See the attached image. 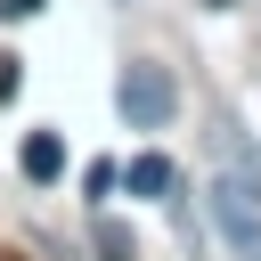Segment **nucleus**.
I'll use <instances>...</instances> for the list:
<instances>
[{
    "instance_id": "nucleus-9",
    "label": "nucleus",
    "mask_w": 261,
    "mask_h": 261,
    "mask_svg": "<svg viewBox=\"0 0 261 261\" xmlns=\"http://www.w3.org/2000/svg\"><path fill=\"white\" fill-rule=\"evenodd\" d=\"M204 8H237V0H204Z\"/></svg>"
},
{
    "instance_id": "nucleus-6",
    "label": "nucleus",
    "mask_w": 261,
    "mask_h": 261,
    "mask_svg": "<svg viewBox=\"0 0 261 261\" xmlns=\"http://www.w3.org/2000/svg\"><path fill=\"white\" fill-rule=\"evenodd\" d=\"M82 188H90V196H114V188H122V171H114V163H90V171H82Z\"/></svg>"
},
{
    "instance_id": "nucleus-8",
    "label": "nucleus",
    "mask_w": 261,
    "mask_h": 261,
    "mask_svg": "<svg viewBox=\"0 0 261 261\" xmlns=\"http://www.w3.org/2000/svg\"><path fill=\"white\" fill-rule=\"evenodd\" d=\"M16 16H41V0H0V24H16Z\"/></svg>"
},
{
    "instance_id": "nucleus-2",
    "label": "nucleus",
    "mask_w": 261,
    "mask_h": 261,
    "mask_svg": "<svg viewBox=\"0 0 261 261\" xmlns=\"http://www.w3.org/2000/svg\"><path fill=\"white\" fill-rule=\"evenodd\" d=\"M114 106H122V122H130V130H163V122L179 114V90H171V73H163V65H130V73H122V90H114Z\"/></svg>"
},
{
    "instance_id": "nucleus-7",
    "label": "nucleus",
    "mask_w": 261,
    "mask_h": 261,
    "mask_svg": "<svg viewBox=\"0 0 261 261\" xmlns=\"http://www.w3.org/2000/svg\"><path fill=\"white\" fill-rule=\"evenodd\" d=\"M16 90H24V57H8V49H0V106H8Z\"/></svg>"
},
{
    "instance_id": "nucleus-1",
    "label": "nucleus",
    "mask_w": 261,
    "mask_h": 261,
    "mask_svg": "<svg viewBox=\"0 0 261 261\" xmlns=\"http://www.w3.org/2000/svg\"><path fill=\"white\" fill-rule=\"evenodd\" d=\"M212 220L237 261H261V155L237 122H212Z\"/></svg>"
},
{
    "instance_id": "nucleus-5",
    "label": "nucleus",
    "mask_w": 261,
    "mask_h": 261,
    "mask_svg": "<svg viewBox=\"0 0 261 261\" xmlns=\"http://www.w3.org/2000/svg\"><path fill=\"white\" fill-rule=\"evenodd\" d=\"M90 245H98V261H139V237H130L122 220H98V228H90Z\"/></svg>"
},
{
    "instance_id": "nucleus-3",
    "label": "nucleus",
    "mask_w": 261,
    "mask_h": 261,
    "mask_svg": "<svg viewBox=\"0 0 261 261\" xmlns=\"http://www.w3.org/2000/svg\"><path fill=\"white\" fill-rule=\"evenodd\" d=\"M16 163H24V179H41V188H49V179H57V171H65V139H57V130H33V139H24V155H16Z\"/></svg>"
},
{
    "instance_id": "nucleus-4",
    "label": "nucleus",
    "mask_w": 261,
    "mask_h": 261,
    "mask_svg": "<svg viewBox=\"0 0 261 261\" xmlns=\"http://www.w3.org/2000/svg\"><path fill=\"white\" fill-rule=\"evenodd\" d=\"M122 188H130V196H171V163H163V155H130Z\"/></svg>"
}]
</instances>
